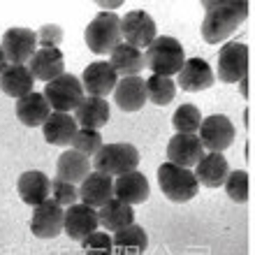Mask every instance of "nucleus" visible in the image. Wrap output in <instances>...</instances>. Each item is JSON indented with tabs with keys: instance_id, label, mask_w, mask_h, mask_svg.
<instances>
[{
	"instance_id": "cd10ccee",
	"label": "nucleus",
	"mask_w": 255,
	"mask_h": 255,
	"mask_svg": "<svg viewBox=\"0 0 255 255\" xmlns=\"http://www.w3.org/2000/svg\"><path fill=\"white\" fill-rule=\"evenodd\" d=\"M98 223H100L105 230L119 232V230H123L134 223V211L130 204L112 197L107 204H102V207L98 209Z\"/></svg>"
},
{
	"instance_id": "4be33fe9",
	"label": "nucleus",
	"mask_w": 255,
	"mask_h": 255,
	"mask_svg": "<svg viewBox=\"0 0 255 255\" xmlns=\"http://www.w3.org/2000/svg\"><path fill=\"white\" fill-rule=\"evenodd\" d=\"M91 172H93L91 158H86L84 153L74 151V148H67L65 153H61L58 162H56V179L74 183V186L84 181Z\"/></svg>"
},
{
	"instance_id": "0eeeda50",
	"label": "nucleus",
	"mask_w": 255,
	"mask_h": 255,
	"mask_svg": "<svg viewBox=\"0 0 255 255\" xmlns=\"http://www.w3.org/2000/svg\"><path fill=\"white\" fill-rule=\"evenodd\" d=\"M235 126L225 114H211L202 119V126L197 130L202 146L209 148V153H225L235 141Z\"/></svg>"
},
{
	"instance_id": "f257e3e1",
	"label": "nucleus",
	"mask_w": 255,
	"mask_h": 255,
	"mask_svg": "<svg viewBox=\"0 0 255 255\" xmlns=\"http://www.w3.org/2000/svg\"><path fill=\"white\" fill-rule=\"evenodd\" d=\"M204 21H202V37L207 44H221L225 37L235 33L249 16L246 0H221V2H202Z\"/></svg>"
},
{
	"instance_id": "7ed1b4c3",
	"label": "nucleus",
	"mask_w": 255,
	"mask_h": 255,
	"mask_svg": "<svg viewBox=\"0 0 255 255\" xmlns=\"http://www.w3.org/2000/svg\"><path fill=\"white\" fill-rule=\"evenodd\" d=\"M93 169L109 176H121L128 172H134L139 165V151L128 144V141H116V144H102V148L93 155Z\"/></svg>"
},
{
	"instance_id": "f03ea898",
	"label": "nucleus",
	"mask_w": 255,
	"mask_h": 255,
	"mask_svg": "<svg viewBox=\"0 0 255 255\" xmlns=\"http://www.w3.org/2000/svg\"><path fill=\"white\" fill-rule=\"evenodd\" d=\"M144 61H146L148 70L160 77H172L181 70V65L186 63V51L183 44L176 37L169 35H158L144 51Z\"/></svg>"
},
{
	"instance_id": "c9c22d12",
	"label": "nucleus",
	"mask_w": 255,
	"mask_h": 255,
	"mask_svg": "<svg viewBox=\"0 0 255 255\" xmlns=\"http://www.w3.org/2000/svg\"><path fill=\"white\" fill-rule=\"evenodd\" d=\"M63 42V28L56 23H47L37 30V49H58Z\"/></svg>"
},
{
	"instance_id": "4468645a",
	"label": "nucleus",
	"mask_w": 255,
	"mask_h": 255,
	"mask_svg": "<svg viewBox=\"0 0 255 255\" xmlns=\"http://www.w3.org/2000/svg\"><path fill=\"white\" fill-rule=\"evenodd\" d=\"M216 81V74L211 70L204 58H186V63L181 65V70L176 72V81L183 91H190V93H200L204 88H211Z\"/></svg>"
},
{
	"instance_id": "b1692460",
	"label": "nucleus",
	"mask_w": 255,
	"mask_h": 255,
	"mask_svg": "<svg viewBox=\"0 0 255 255\" xmlns=\"http://www.w3.org/2000/svg\"><path fill=\"white\" fill-rule=\"evenodd\" d=\"M49 116H51V107H49L44 93H28L21 100H16V119L28 128L44 126Z\"/></svg>"
},
{
	"instance_id": "72a5a7b5",
	"label": "nucleus",
	"mask_w": 255,
	"mask_h": 255,
	"mask_svg": "<svg viewBox=\"0 0 255 255\" xmlns=\"http://www.w3.org/2000/svg\"><path fill=\"white\" fill-rule=\"evenodd\" d=\"M81 251L86 255H114V244H112V237L107 232L95 230L93 235H88L81 242Z\"/></svg>"
},
{
	"instance_id": "7c9ffc66",
	"label": "nucleus",
	"mask_w": 255,
	"mask_h": 255,
	"mask_svg": "<svg viewBox=\"0 0 255 255\" xmlns=\"http://www.w3.org/2000/svg\"><path fill=\"white\" fill-rule=\"evenodd\" d=\"M172 126L181 134H197L202 126V114L195 105H181L172 116Z\"/></svg>"
},
{
	"instance_id": "2f4dec72",
	"label": "nucleus",
	"mask_w": 255,
	"mask_h": 255,
	"mask_svg": "<svg viewBox=\"0 0 255 255\" xmlns=\"http://www.w3.org/2000/svg\"><path fill=\"white\" fill-rule=\"evenodd\" d=\"M70 146L74 148V151H79V153H84L86 158H91V155H95L98 151L102 148V134L100 130H91V128H79L77 130V134H74V139Z\"/></svg>"
},
{
	"instance_id": "e433bc0d",
	"label": "nucleus",
	"mask_w": 255,
	"mask_h": 255,
	"mask_svg": "<svg viewBox=\"0 0 255 255\" xmlns=\"http://www.w3.org/2000/svg\"><path fill=\"white\" fill-rule=\"evenodd\" d=\"M239 86H242L239 91H242L244 98H251V91H249V74H246V77H244V79L239 81Z\"/></svg>"
},
{
	"instance_id": "9b49d317",
	"label": "nucleus",
	"mask_w": 255,
	"mask_h": 255,
	"mask_svg": "<svg viewBox=\"0 0 255 255\" xmlns=\"http://www.w3.org/2000/svg\"><path fill=\"white\" fill-rule=\"evenodd\" d=\"M63 218H65V209L56 200H44L42 204L33 207L30 232L40 239H54L63 232Z\"/></svg>"
},
{
	"instance_id": "bb28decb",
	"label": "nucleus",
	"mask_w": 255,
	"mask_h": 255,
	"mask_svg": "<svg viewBox=\"0 0 255 255\" xmlns=\"http://www.w3.org/2000/svg\"><path fill=\"white\" fill-rule=\"evenodd\" d=\"M33 86H35V79L30 74V70H28V65H7L5 72L0 74V88L9 98L21 100L23 95L33 93Z\"/></svg>"
},
{
	"instance_id": "5701e85b",
	"label": "nucleus",
	"mask_w": 255,
	"mask_h": 255,
	"mask_svg": "<svg viewBox=\"0 0 255 255\" xmlns=\"http://www.w3.org/2000/svg\"><path fill=\"white\" fill-rule=\"evenodd\" d=\"M77 130H79V126L74 121V116L63 114V112H51V116L42 126L44 139L54 146H70Z\"/></svg>"
},
{
	"instance_id": "f3484780",
	"label": "nucleus",
	"mask_w": 255,
	"mask_h": 255,
	"mask_svg": "<svg viewBox=\"0 0 255 255\" xmlns=\"http://www.w3.org/2000/svg\"><path fill=\"white\" fill-rule=\"evenodd\" d=\"M146 79L121 77L114 88V102L121 112H139L146 105Z\"/></svg>"
},
{
	"instance_id": "1a4fd4ad",
	"label": "nucleus",
	"mask_w": 255,
	"mask_h": 255,
	"mask_svg": "<svg viewBox=\"0 0 255 255\" xmlns=\"http://www.w3.org/2000/svg\"><path fill=\"white\" fill-rule=\"evenodd\" d=\"M2 51L9 65H23L35 56L37 51V33L30 28H7L2 35Z\"/></svg>"
},
{
	"instance_id": "423d86ee",
	"label": "nucleus",
	"mask_w": 255,
	"mask_h": 255,
	"mask_svg": "<svg viewBox=\"0 0 255 255\" xmlns=\"http://www.w3.org/2000/svg\"><path fill=\"white\" fill-rule=\"evenodd\" d=\"M44 98H47L51 112H63L70 114L81 105V100L86 98L81 81L74 74L63 72L61 77H56L54 81H49L44 86Z\"/></svg>"
},
{
	"instance_id": "f704fd0d",
	"label": "nucleus",
	"mask_w": 255,
	"mask_h": 255,
	"mask_svg": "<svg viewBox=\"0 0 255 255\" xmlns=\"http://www.w3.org/2000/svg\"><path fill=\"white\" fill-rule=\"evenodd\" d=\"M51 195H54V200L61 204V207H72L77 204L79 200V188L74 186V183H67V181H61V179H56L51 181Z\"/></svg>"
},
{
	"instance_id": "c756f323",
	"label": "nucleus",
	"mask_w": 255,
	"mask_h": 255,
	"mask_svg": "<svg viewBox=\"0 0 255 255\" xmlns=\"http://www.w3.org/2000/svg\"><path fill=\"white\" fill-rule=\"evenodd\" d=\"M176 84L172 77H160V74H151L146 79V98L155 105H167L174 100Z\"/></svg>"
},
{
	"instance_id": "412c9836",
	"label": "nucleus",
	"mask_w": 255,
	"mask_h": 255,
	"mask_svg": "<svg viewBox=\"0 0 255 255\" xmlns=\"http://www.w3.org/2000/svg\"><path fill=\"white\" fill-rule=\"evenodd\" d=\"M16 190H19V197L26 204L37 207L44 200H49V195H51V179L44 172H40V169H28V172H23L19 176Z\"/></svg>"
},
{
	"instance_id": "a211bd4d",
	"label": "nucleus",
	"mask_w": 255,
	"mask_h": 255,
	"mask_svg": "<svg viewBox=\"0 0 255 255\" xmlns=\"http://www.w3.org/2000/svg\"><path fill=\"white\" fill-rule=\"evenodd\" d=\"M193 174H195V179H197L200 186L221 188L230 174V162L223 153H207L197 160Z\"/></svg>"
},
{
	"instance_id": "2eb2a0df",
	"label": "nucleus",
	"mask_w": 255,
	"mask_h": 255,
	"mask_svg": "<svg viewBox=\"0 0 255 255\" xmlns=\"http://www.w3.org/2000/svg\"><path fill=\"white\" fill-rule=\"evenodd\" d=\"M204 155V146L197 134H181L176 132L167 141V162L179 167H195L197 160Z\"/></svg>"
},
{
	"instance_id": "58836bf2",
	"label": "nucleus",
	"mask_w": 255,
	"mask_h": 255,
	"mask_svg": "<svg viewBox=\"0 0 255 255\" xmlns=\"http://www.w3.org/2000/svg\"><path fill=\"white\" fill-rule=\"evenodd\" d=\"M9 65V63H7V58H5V51H2V47H0V74L5 72V67Z\"/></svg>"
},
{
	"instance_id": "39448f33",
	"label": "nucleus",
	"mask_w": 255,
	"mask_h": 255,
	"mask_svg": "<svg viewBox=\"0 0 255 255\" xmlns=\"http://www.w3.org/2000/svg\"><path fill=\"white\" fill-rule=\"evenodd\" d=\"M84 42L93 54H112L123 42L121 19L114 12H100L84 30Z\"/></svg>"
},
{
	"instance_id": "aec40b11",
	"label": "nucleus",
	"mask_w": 255,
	"mask_h": 255,
	"mask_svg": "<svg viewBox=\"0 0 255 255\" xmlns=\"http://www.w3.org/2000/svg\"><path fill=\"white\" fill-rule=\"evenodd\" d=\"M148 195H151L148 179L141 174V172H137V169L114 179V197L116 200H121V202H126V204H130V207L146 202Z\"/></svg>"
},
{
	"instance_id": "4c0bfd02",
	"label": "nucleus",
	"mask_w": 255,
	"mask_h": 255,
	"mask_svg": "<svg viewBox=\"0 0 255 255\" xmlns=\"http://www.w3.org/2000/svg\"><path fill=\"white\" fill-rule=\"evenodd\" d=\"M102 9H107V12H114V9H119L121 7V2H100Z\"/></svg>"
},
{
	"instance_id": "c85d7f7f",
	"label": "nucleus",
	"mask_w": 255,
	"mask_h": 255,
	"mask_svg": "<svg viewBox=\"0 0 255 255\" xmlns=\"http://www.w3.org/2000/svg\"><path fill=\"white\" fill-rule=\"evenodd\" d=\"M112 244H114V255H141L148 246V237L141 225L132 223V225L114 232Z\"/></svg>"
},
{
	"instance_id": "393cba45",
	"label": "nucleus",
	"mask_w": 255,
	"mask_h": 255,
	"mask_svg": "<svg viewBox=\"0 0 255 255\" xmlns=\"http://www.w3.org/2000/svg\"><path fill=\"white\" fill-rule=\"evenodd\" d=\"M109 56H112V58H109V65L114 67V72L119 74V77H139V72L146 67L144 51L130 47L126 42H121Z\"/></svg>"
},
{
	"instance_id": "473e14b6",
	"label": "nucleus",
	"mask_w": 255,
	"mask_h": 255,
	"mask_svg": "<svg viewBox=\"0 0 255 255\" xmlns=\"http://www.w3.org/2000/svg\"><path fill=\"white\" fill-rule=\"evenodd\" d=\"M225 193L232 202L237 204H244V202H249V174L244 172V169H230L228 179H225Z\"/></svg>"
},
{
	"instance_id": "dca6fc26",
	"label": "nucleus",
	"mask_w": 255,
	"mask_h": 255,
	"mask_svg": "<svg viewBox=\"0 0 255 255\" xmlns=\"http://www.w3.org/2000/svg\"><path fill=\"white\" fill-rule=\"evenodd\" d=\"M114 197V176L102 174V172H91L79 186V200L93 209H100Z\"/></svg>"
},
{
	"instance_id": "f8f14e48",
	"label": "nucleus",
	"mask_w": 255,
	"mask_h": 255,
	"mask_svg": "<svg viewBox=\"0 0 255 255\" xmlns=\"http://www.w3.org/2000/svg\"><path fill=\"white\" fill-rule=\"evenodd\" d=\"M81 86H84V93L91 95V98H107V95L114 93L116 84H119V74L114 72V67L109 65V61H98L91 63V65L84 70L81 74Z\"/></svg>"
},
{
	"instance_id": "6ab92c4d",
	"label": "nucleus",
	"mask_w": 255,
	"mask_h": 255,
	"mask_svg": "<svg viewBox=\"0 0 255 255\" xmlns=\"http://www.w3.org/2000/svg\"><path fill=\"white\" fill-rule=\"evenodd\" d=\"M28 70L33 74V79H40L44 84L54 81L65 72V58L61 49H37L35 56L28 61Z\"/></svg>"
},
{
	"instance_id": "a878e982",
	"label": "nucleus",
	"mask_w": 255,
	"mask_h": 255,
	"mask_svg": "<svg viewBox=\"0 0 255 255\" xmlns=\"http://www.w3.org/2000/svg\"><path fill=\"white\" fill-rule=\"evenodd\" d=\"M74 121L79 128H91V130H100L102 126L109 123V105L102 98H91L86 95L81 105L74 109Z\"/></svg>"
},
{
	"instance_id": "6e6552de",
	"label": "nucleus",
	"mask_w": 255,
	"mask_h": 255,
	"mask_svg": "<svg viewBox=\"0 0 255 255\" xmlns=\"http://www.w3.org/2000/svg\"><path fill=\"white\" fill-rule=\"evenodd\" d=\"M158 26L153 16L144 9H132L121 19V37L126 44L134 49H146L158 37Z\"/></svg>"
},
{
	"instance_id": "20e7f679",
	"label": "nucleus",
	"mask_w": 255,
	"mask_h": 255,
	"mask_svg": "<svg viewBox=\"0 0 255 255\" xmlns=\"http://www.w3.org/2000/svg\"><path fill=\"white\" fill-rule=\"evenodd\" d=\"M158 183H160L162 195L167 200L176 202V204L190 202L200 190V183L195 179L193 169L179 167V165H172V162H162L158 167Z\"/></svg>"
},
{
	"instance_id": "ddd939ff",
	"label": "nucleus",
	"mask_w": 255,
	"mask_h": 255,
	"mask_svg": "<svg viewBox=\"0 0 255 255\" xmlns=\"http://www.w3.org/2000/svg\"><path fill=\"white\" fill-rule=\"evenodd\" d=\"M98 225H100L98 223V209L88 207L84 202H77V204L65 209L63 230L74 242H84L88 235H93L95 230H98Z\"/></svg>"
},
{
	"instance_id": "9d476101",
	"label": "nucleus",
	"mask_w": 255,
	"mask_h": 255,
	"mask_svg": "<svg viewBox=\"0 0 255 255\" xmlns=\"http://www.w3.org/2000/svg\"><path fill=\"white\" fill-rule=\"evenodd\" d=\"M249 74V47L242 42H228L218 54V79L237 84Z\"/></svg>"
}]
</instances>
